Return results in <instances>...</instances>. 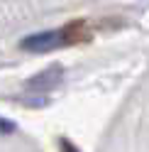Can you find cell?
Masks as SVG:
<instances>
[{
	"mask_svg": "<svg viewBox=\"0 0 149 152\" xmlns=\"http://www.w3.org/2000/svg\"><path fill=\"white\" fill-rule=\"evenodd\" d=\"M61 79H64V66L61 64H51L49 69L34 74L32 79H27L25 81V88L30 91V93H34V91H49L54 86H59Z\"/></svg>",
	"mask_w": 149,
	"mask_h": 152,
	"instance_id": "cell-2",
	"label": "cell"
},
{
	"mask_svg": "<svg viewBox=\"0 0 149 152\" xmlns=\"http://www.w3.org/2000/svg\"><path fill=\"white\" fill-rule=\"evenodd\" d=\"M71 25H64L59 30H46V32H37V34H30L20 42V47L25 52H49V49H59L64 44H71L76 42V37H71Z\"/></svg>",
	"mask_w": 149,
	"mask_h": 152,
	"instance_id": "cell-1",
	"label": "cell"
},
{
	"mask_svg": "<svg viewBox=\"0 0 149 152\" xmlns=\"http://www.w3.org/2000/svg\"><path fill=\"white\" fill-rule=\"evenodd\" d=\"M0 130H3V132H12V130H15V123H12V120L7 123V120L0 118Z\"/></svg>",
	"mask_w": 149,
	"mask_h": 152,
	"instance_id": "cell-4",
	"label": "cell"
},
{
	"mask_svg": "<svg viewBox=\"0 0 149 152\" xmlns=\"http://www.w3.org/2000/svg\"><path fill=\"white\" fill-rule=\"evenodd\" d=\"M59 147H61V152H81L69 137H59Z\"/></svg>",
	"mask_w": 149,
	"mask_h": 152,
	"instance_id": "cell-3",
	"label": "cell"
}]
</instances>
